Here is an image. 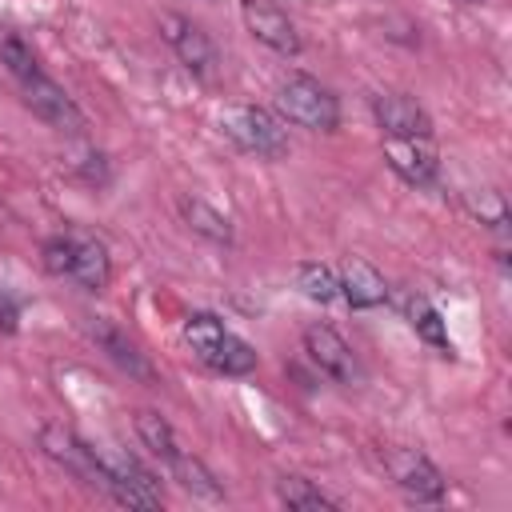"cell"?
Segmentation results:
<instances>
[{"label":"cell","instance_id":"cell-1","mask_svg":"<svg viewBox=\"0 0 512 512\" xmlns=\"http://www.w3.org/2000/svg\"><path fill=\"white\" fill-rule=\"evenodd\" d=\"M40 260H44L48 276L68 280L80 292H104L112 284V256L96 232H84V228L52 232L40 244Z\"/></svg>","mask_w":512,"mask_h":512},{"label":"cell","instance_id":"cell-2","mask_svg":"<svg viewBox=\"0 0 512 512\" xmlns=\"http://www.w3.org/2000/svg\"><path fill=\"white\" fill-rule=\"evenodd\" d=\"M184 344L216 376H248L260 360L256 348L244 336H236L216 312H192L184 320Z\"/></svg>","mask_w":512,"mask_h":512},{"label":"cell","instance_id":"cell-3","mask_svg":"<svg viewBox=\"0 0 512 512\" xmlns=\"http://www.w3.org/2000/svg\"><path fill=\"white\" fill-rule=\"evenodd\" d=\"M96 452V464L104 472V496L124 504V508H140V512H152L164 504V492H160V480L128 452V448H116V444H92Z\"/></svg>","mask_w":512,"mask_h":512},{"label":"cell","instance_id":"cell-4","mask_svg":"<svg viewBox=\"0 0 512 512\" xmlns=\"http://www.w3.org/2000/svg\"><path fill=\"white\" fill-rule=\"evenodd\" d=\"M276 108L288 124L308 128V132H336L340 128V100L332 88H324L316 76L292 72L276 88Z\"/></svg>","mask_w":512,"mask_h":512},{"label":"cell","instance_id":"cell-5","mask_svg":"<svg viewBox=\"0 0 512 512\" xmlns=\"http://www.w3.org/2000/svg\"><path fill=\"white\" fill-rule=\"evenodd\" d=\"M220 132L248 156H264V160H280L288 156V128L276 112L260 108V104H228L220 112Z\"/></svg>","mask_w":512,"mask_h":512},{"label":"cell","instance_id":"cell-6","mask_svg":"<svg viewBox=\"0 0 512 512\" xmlns=\"http://www.w3.org/2000/svg\"><path fill=\"white\" fill-rule=\"evenodd\" d=\"M380 464L388 472V480L416 504H440L448 496V480L444 472L436 468V460L420 448H408V444H388L380 452Z\"/></svg>","mask_w":512,"mask_h":512},{"label":"cell","instance_id":"cell-7","mask_svg":"<svg viewBox=\"0 0 512 512\" xmlns=\"http://www.w3.org/2000/svg\"><path fill=\"white\" fill-rule=\"evenodd\" d=\"M36 440H40V452H44L56 468H64L76 484H84V488H92V492L104 496V472H100V464H96L92 440H84L72 424H60V420L40 424Z\"/></svg>","mask_w":512,"mask_h":512},{"label":"cell","instance_id":"cell-8","mask_svg":"<svg viewBox=\"0 0 512 512\" xmlns=\"http://www.w3.org/2000/svg\"><path fill=\"white\" fill-rule=\"evenodd\" d=\"M156 28H160L164 44L176 52V60H180L196 80H212V76H216V64H220L216 44H212V36H208L196 20H188V16H180V12H160Z\"/></svg>","mask_w":512,"mask_h":512},{"label":"cell","instance_id":"cell-9","mask_svg":"<svg viewBox=\"0 0 512 512\" xmlns=\"http://www.w3.org/2000/svg\"><path fill=\"white\" fill-rule=\"evenodd\" d=\"M20 92H24V108H28L36 120H44L48 128H56V132H64V136H80V132L88 128L84 108H80L48 72H36L32 80H24Z\"/></svg>","mask_w":512,"mask_h":512},{"label":"cell","instance_id":"cell-10","mask_svg":"<svg viewBox=\"0 0 512 512\" xmlns=\"http://www.w3.org/2000/svg\"><path fill=\"white\" fill-rule=\"evenodd\" d=\"M372 120L388 140H432V116L428 108L408 92H376L372 96Z\"/></svg>","mask_w":512,"mask_h":512},{"label":"cell","instance_id":"cell-11","mask_svg":"<svg viewBox=\"0 0 512 512\" xmlns=\"http://www.w3.org/2000/svg\"><path fill=\"white\" fill-rule=\"evenodd\" d=\"M240 20L252 32V40H260L264 48H272L280 56H300L304 40H300L292 16L276 0H240Z\"/></svg>","mask_w":512,"mask_h":512},{"label":"cell","instance_id":"cell-12","mask_svg":"<svg viewBox=\"0 0 512 512\" xmlns=\"http://www.w3.org/2000/svg\"><path fill=\"white\" fill-rule=\"evenodd\" d=\"M304 352H308V360H312L328 380H336V384H356V380H360L356 352H352V344H348L336 328H328V324H308V328H304Z\"/></svg>","mask_w":512,"mask_h":512},{"label":"cell","instance_id":"cell-13","mask_svg":"<svg viewBox=\"0 0 512 512\" xmlns=\"http://www.w3.org/2000/svg\"><path fill=\"white\" fill-rule=\"evenodd\" d=\"M88 336H92V344H96L120 372H128L132 380H140V384H152V380H156V368L148 364V356L140 352V344H136L120 324H112L108 316H92V320H88Z\"/></svg>","mask_w":512,"mask_h":512},{"label":"cell","instance_id":"cell-14","mask_svg":"<svg viewBox=\"0 0 512 512\" xmlns=\"http://www.w3.org/2000/svg\"><path fill=\"white\" fill-rule=\"evenodd\" d=\"M384 164L412 188H436L440 180V156L432 148V140H388L384 136Z\"/></svg>","mask_w":512,"mask_h":512},{"label":"cell","instance_id":"cell-15","mask_svg":"<svg viewBox=\"0 0 512 512\" xmlns=\"http://www.w3.org/2000/svg\"><path fill=\"white\" fill-rule=\"evenodd\" d=\"M340 276V300L348 308H380L392 296V284L384 280V272L360 256H348L344 264H336Z\"/></svg>","mask_w":512,"mask_h":512},{"label":"cell","instance_id":"cell-16","mask_svg":"<svg viewBox=\"0 0 512 512\" xmlns=\"http://www.w3.org/2000/svg\"><path fill=\"white\" fill-rule=\"evenodd\" d=\"M400 312H404L408 328H412L436 356L456 360V344H452V336H448V324H444L440 308H436L428 296H420V292H404V296H400Z\"/></svg>","mask_w":512,"mask_h":512},{"label":"cell","instance_id":"cell-17","mask_svg":"<svg viewBox=\"0 0 512 512\" xmlns=\"http://www.w3.org/2000/svg\"><path fill=\"white\" fill-rule=\"evenodd\" d=\"M176 208H180V220H184L200 240H208V244H216V248H232V244H236V228H232V220H228L216 204H208L204 196L184 192V196L176 200Z\"/></svg>","mask_w":512,"mask_h":512},{"label":"cell","instance_id":"cell-18","mask_svg":"<svg viewBox=\"0 0 512 512\" xmlns=\"http://www.w3.org/2000/svg\"><path fill=\"white\" fill-rule=\"evenodd\" d=\"M132 424H136L140 444H144V448H148V452H152V456H156L164 468H168V464H172V460L184 452V444H180L176 428H172V424H168V416H160L156 408H140Z\"/></svg>","mask_w":512,"mask_h":512},{"label":"cell","instance_id":"cell-19","mask_svg":"<svg viewBox=\"0 0 512 512\" xmlns=\"http://www.w3.org/2000/svg\"><path fill=\"white\" fill-rule=\"evenodd\" d=\"M292 284H296V292H300L304 300H312V304H332V300H340V276H336V264H328V260H300V264L292 268Z\"/></svg>","mask_w":512,"mask_h":512},{"label":"cell","instance_id":"cell-20","mask_svg":"<svg viewBox=\"0 0 512 512\" xmlns=\"http://www.w3.org/2000/svg\"><path fill=\"white\" fill-rule=\"evenodd\" d=\"M168 476H172L184 492H192V496H204V500H220V496H224V488H220L216 472H212L200 456H192L188 448L168 464Z\"/></svg>","mask_w":512,"mask_h":512},{"label":"cell","instance_id":"cell-21","mask_svg":"<svg viewBox=\"0 0 512 512\" xmlns=\"http://www.w3.org/2000/svg\"><path fill=\"white\" fill-rule=\"evenodd\" d=\"M276 500L292 512H316V508H340L336 496H328L324 488H316L304 476H280L276 480Z\"/></svg>","mask_w":512,"mask_h":512},{"label":"cell","instance_id":"cell-22","mask_svg":"<svg viewBox=\"0 0 512 512\" xmlns=\"http://www.w3.org/2000/svg\"><path fill=\"white\" fill-rule=\"evenodd\" d=\"M464 208H468V216L472 220H480L484 228H492V232H508V204H504V192H496V188H472V192H464Z\"/></svg>","mask_w":512,"mask_h":512},{"label":"cell","instance_id":"cell-23","mask_svg":"<svg viewBox=\"0 0 512 512\" xmlns=\"http://www.w3.org/2000/svg\"><path fill=\"white\" fill-rule=\"evenodd\" d=\"M0 64L16 76V84H24L36 72H44L40 60H36V52H32V44L20 32H12V28H0Z\"/></svg>","mask_w":512,"mask_h":512},{"label":"cell","instance_id":"cell-24","mask_svg":"<svg viewBox=\"0 0 512 512\" xmlns=\"http://www.w3.org/2000/svg\"><path fill=\"white\" fill-rule=\"evenodd\" d=\"M76 176H80L84 184H92V188L108 184V176H112V168H108V156L88 148V152H84V160H76Z\"/></svg>","mask_w":512,"mask_h":512},{"label":"cell","instance_id":"cell-25","mask_svg":"<svg viewBox=\"0 0 512 512\" xmlns=\"http://www.w3.org/2000/svg\"><path fill=\"white\" fill-rule=\"evenodd\" d=\"M16 328H20V300L8 288H0V332H16Z\"/></svg>","mask_w":512,"mask_h":512},{"label":"cell","instance_id":"cell-26","mask_svg":"<svg viewBox=\"0 0 512 512\" xmlns=\"http://www.w3.org/2000/svg\"><path fill=\"white\" fill-rule=\"evenodd\" d=\"M464 4H476V0H464Z\"/></svg>","mask_w":512,"mask_h":512}]
</instances>
